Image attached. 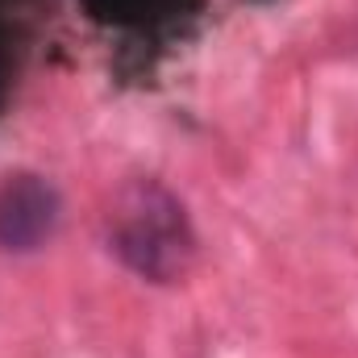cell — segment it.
I'll use <instances>...</instances> for the list:
<instances>
[{
	"instance_id": "cell-1",
	"label": "cell",
	"mask_w": 358,
	"mask_h": 358,
	"mask_svg": "<svg viewBox=\"0 0 358 358\" xmlns=\"http://www.w3.org/2000/svg\"><path fill=\"white\" fill-rule=\"evenodd\" d=\"M113 250L146 279H176L192 259L183 208L155 183L129 187L113 213Z\"/></svg>"
},
{
	"instance_id": "cell-2",
	"label": "cell",
	"mask_w": 358,
	"mask_h": 358,
	"mask_svg": "<svg viewBox=\"0 0 358 358\" xmlns=\"http://www.w3.org/2000/svg\"><path fill=\"white\" fill-rule=\"evenodd\" d=\"M59 225V196L38 176H8L0 183V246L38 250Z\"/></svg>"
}]
</instances>
